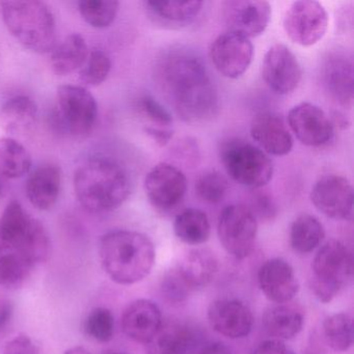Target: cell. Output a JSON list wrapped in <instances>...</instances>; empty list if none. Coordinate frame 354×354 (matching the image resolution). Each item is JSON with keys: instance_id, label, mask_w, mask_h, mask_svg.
<instances>
[{"instance_id": "obj_1", "label": "cell", "mask_w": 354, "mask_h": 354, "mask_svg": "<svg viewBox=\"0 0 354 354\" xmlns=\"http://www.w3.org/2000/svg\"><path fill=\"white\" fill-rule=\"evenodd\" d=\"M157 77L176 113L186 123H200L216 115L218 95L196 55L181 50L167 53L157 66Z\"/></svg>"}, {"instance_id": "obj_2", "label": "cell", "mask_w": 354, "mask_h": 354, "mask_svg": "<svg viewBox=\"0 0 354 354\" xmlns=\"http://www.w3.org/2000/svg\"><path fill=\"white\" fill-rule=\"evenodd\" d=\"M73 183L78 202L95 214L119 208L131 190L126 169L113 159L103 156L93 157L80 165Z\"/></svg>"}, {"instance_id": "obj_3", "label": "cell", "mask_w": 354, "mask_h": 354, "mask_svg": "<svg viewBox=\"0 0 354 354\" xmlns=\"http://www.w3.org/2000/svg\"><path fill=\"white\" fill-rule=\"evenodd\" d=\"M101 265L109 279L119 285H133L146 279L156 260L148 236L128 230L109 232L99 244Z\"/></svg>"}, {"instance_id": "obj_4", "label": "cell", "mask_w": 354, "mask_h": 354, "mask_svg": "<svg viewBox=\"0 0 354 354\" xmlns=\"http://www.w3.org/2000/svg\"><path fill=\"white\" fill-rule=\"evenodd\" d=\"M0 13L10 34L28 50L47 53L57 44V24L48 5L38 0L3 1Z\"/></svg>"}, {"instance_id": "obj_5", "label": "cell", "mask_w": 354, "mask_h": 354, "mask_svg": "<svg viewBox=\"0 0 354 354\" xmlns=\"http://www.w3.org/2000/svg\"><path fill=\"white\" fill-rule=\"evenodd\" d=\"M0 243L17 248L34 265L48 260L50 254V239L44 225L15 200L8 203L0 214Z\"/></svg>"}, {"instance_id": "obj_6", "label": "cell", "mask_w": 354, "mask_h": 354, "mask_svg": "<svg viewBox=\"0 0 354 354\" xmlns=\"http://www.w3.org/2000/svg\"><path fill=\"white\" fill-rule=\"evenodd\" d=\"M353 256L339 240H329L321 246L312 263L310 288L323 304L333 301L353 277Z\"/></svg>"}, {"instance_id": "obj_7", "label": "cell", "mask_w": 354, "mask_h": 354, "mask_svg": "<svg viewBox=\"0 0 354 354\" xmlns=\"http://www.w3.org/2000/svg\"><path fill=\"white\" fill-rule=\"evenodd\" d=\"M219 157L227 175L240 185L258 189L272 179L273 165L266 153L245 140H225Z\"/></svg>"}, {"instance_id": "obj_8", "label": "cell", "mask_w": 354, "mask_h": 354, "mask_svg": "<svg viewBox=\"0 0 354 354\" xmlns=\"http://www.w3.org/2000/svg\"><path fill=\"white\" fill-rule=\"evenodd\" d=\"M99 109L95 97L84 86L57 88V106L53 121L57 128L74 136H84L94 129Z\"/></svg>"}, {"instance_id": "obj_9", "label": "cell", "mask_w": 354, "mask_h": 354, "mask_svg": "<svg viewBox=\"0 0 354 354\" xmlns=\"http://www.w3.org/2000/svg\"><path fill=\"white\" fill-rule=\"evenodd\" d=\"M217 234L227 254L242 260L250 256L254 250L258 221L250 207L242 204L230 205L219 215Z\"/></svg>"}, {"instance_id": "obj_10", "label": "cell", "mask_w": 354, "mask_h": 354, "mask_svg": "<svg viewBox=\"0 0 354 354\" xmlns=\"http://www.w3.org/2000/svg\"><path fill=\"white\" fill-rule=\"evenodd\" d=\"M328 28L326 10L316 0H298L291 3L283 17V28L290 40L310 47L322 40Z\"/></svg>"}, {"instance_id": "obj_11", "label": "cell", "mask_w": 354, "mask_h": 354, "mask_svg": "<svg viewBox=\"0 0 354 354\" xmlns=\"http://www.w3.org/2000/svg\"><path fill=\"white\" fill-rule=\"evenodd\" d=\"M144 187L153 208L160 212H171L183 202L187 179L175 165L161 162L147 174Z\"/></svg>"}, {"instance_id": "obj_12", "label": "cell", "mask_w": 354, "mask_h": 354, "mask_svg": "<svg viewBox=\"0 0 354 354\" xmlns=\"http://www.w3.org/2000/svg\"><path fill=\"white\" fill-rule=\"evenodd\" d=\"M353 198L351 183L335 174L319 178L310 192V201L317 210L335 221H351Z\"/></svg>"}, {"instance_id": "obj_13", "label": "cell", "mask_w": 354, "mask_h": 354, "mask_svg": "<svg viewBox=\"0 0 354 354\" xmlns=\"http://www.w3.org/2000/svg\"><path fill=\"white\" fill-rule=\"evenodd\" d=\"M254 45L250 39L231 32L219 35L210 48V59L223 77H241L252 62Z\"/></svg>"}, {"instance_id": "obj_14", "label": "cell", "mask_w": 354, "mask_h": 354, "mask_svg": "<svg viewBox=\"0 0 354 354\" xmlns=\"http://www.w3.org/2000/svg\"><path fill=\"white\" fill-rule=\"evenodd\" d=\"M223 16L227 32L256 38L270 22L271 6L265 0H229L223 3Z\"/></svg>"}, {"instance_id": "obj_15", "label": "cell", "mask_w": 354, "mask_h": 354, "mask_svg": "<svg viewBox=\"0 0 354 354\" xmlns=\"http://www.w3.org/2000/svg\"><path fill=\"white\" fill-rule=\"evenodd\" d=\"M288 124L301 144L313 148L328 144L335 132L333 120L313 103L295 105L288 113Z\"/></svg>"}, {"instance_id": "obj_16", "label": "cell", "mask_w": 354, "mask_h": 354, "mask_svg": "<svg viewBox=\"0 0 354 354\" xmlns=\"http://www.w3.org/2000/svg\"><path fill=\"white\" fill-rule=\"evenodd\" d=\"M262 75L270 90L279 95H289L299 86L301 68L295 55L285 45H273L262 64Z\"/></svg>"}, {"instance_id": "obj_17", "label": "cell", "mask_w": 354, "mask_h": 354, "mask_svg": "<svg viewBox=\"0 0 354 354\" xmlns=\"http://www.w3.org/2000/svg\"><path fill=\"white\" fill-rule=\"evenodd\" d=\"M208 321L219 335L232 339H243L254 325L252 310L238 299H218L208 308Z\"/></svg>"}, {"instance_id": "obj_18", "label": "cell", "mask_w": 354, "mask_h": 354, "mask_svg": "<svg viewBox=\"0 0 354 354\" xmlns=\"http://www.w3.org/2000/svg\"><path fill=\"white\" fill-rule=\"evenodd\" d=\"M260 289L270 301L288 304L299 291V283L289 262L281 258L266 261L259 269Z\"/></svg>"}, {"instance_id": "obj_19", "label": "cell", "mask_w": 354, "mask_h": 354, "mask_svg": "<svg viewBox=\"0 0 354 354\" xmlns=\"http://www.w3.org/2000/svg\"><path fill=\"white\" fill-rule=\"evenodd\" d=\"M162 324L160 308L150 299L134 300L122 316L124 333L132 341L146 345L154 339Z\"/></svg>"}, {"instance_id": "obj_20", "label": "cell", "mask_w": 354, "mask_h": 354, "mask_svg": "<svg viewBox=\"0 0 354 354\" xmlns=\"http://www.w3.org/2000/svg\"><path fill=\"white\" fill-rule=\"evenodd\" d=\"M250 136L266 154L285 156L293 149L294 140L288 126L275 113H258L250 124Z\"/></svg>"}, {"instance_id": "obj_21", "label": "cell", "mask_w": 354, "mask_h": 354, "mask_svg": "<svg viewBox=\"0 0 354 354\" xmlns=\"http://www.w3.org/2000/svg\"><path fill=\"white\" fill-rule=\"evenodd\" d=\"M353 64L342 53L329 55L323 67V82L331 98L341 106L353 104Z\"/></svg>"}, {"instance_id": "obj_22", "label": "cell", "mask_w": 354, "mask_h": 354, "mask_svg": "<svg viewBox=\"0 0 354 354\" xmlns=\"http://www.w3.org/2000/svg\"><path fill=\"white\" fill-rule=\"evenodd\" d=\"M61 186V167L50 163L41 165L26 181V196L38 210H50L59 200Z\"/></svg>"}, {"instance_id": "obj_23", "label": "cell", "mask_w": 354, "mask_h": 354, "mask_svg": "<svg viewBox=\"0 0 354 354\" xmlns=\"http://www.w3.org/2000/svg\"><path fill=\"white\" fill-rule=\"evenodd\" d=\"M192 291L206 287L218 271V261L214 252L207 248H198L188 252L176 267Z\"/></svg>"}, {"instance_id": "obj_24", "label": "cell", "mask_w": 354, "mask_h": 354, "mask_svg": "<svg viewBox=\"0 0 354 354\" xmlns=\"http://www.w3.org/2000/svg\"><path fill=\"white\" fill-rule=\"evenodd\" d=\"M38 115V105L30 97H13L0 107V128L11 136H22L34 128Z\"/></svg>"}, {"instance_id": "obj_25", "label": "cell", "mask_w": 354, "mask_h": 354, "mask_svg": "<svg viewBox=\"0 0 354 354\" xmlns=\"http://www.w3.org/2000/svg\"><path fill=\"white\" fill-rule=\"evenodd\" d=\"M265 330L275 339H290L301 331L304 316L301 308L294 304H281L271 306L263 315Z\"/></svg>"}, {"instance_id": "obj_26", "label": "cell", "mask_w": 354, "mask_h": 354, "mask_svg": "<svg viewBox=\"0 0 354 354\" xmlns=\"http://www.w3.org/2000/svg\"><path fill=\"white\" fill-rule=\"evenodd\" d=\"M145 9L155 22L169 26H184L194 21L202 11L203 1H145Z\"/></svg>"}, {"instance_id": "obj_27", "label": "cell", "mask_w": 354, "mask_h": 354, "mask_svg": "<svg viewBox=\"0 0 354 354\" xmlns=\"http://www.w3.org/2000/svg\"><path fill=\"white\" fill-rule=\"evenodd\" d=\"M50 64L57 75L66 76L82 68L88 59V47L86 39L80 34L66 37L50 51Z\"/></svg>"}, {"instance_id": "obj_28", "label": "cell", "mask_w": 354, "mask_h": 354, "mask_svg": "<svg viewBox=\"0 0 354 354\" xmlns=\"http://www.w3.org/2000/svg\"><path fill=\"white\" fill-rule=\"evenodd\" d=\"M35 265L17 248L0 243V286L7 289L21 287Z\"/></svg>"}, {"instance_id": "obj_29", "label": "cell", "mask_w": 354, "mask_h": 354, "mask_svg": "<svg viewBox=\"0 0 354 354\" xmlns=\"http://www.w3.org/2000/svg\"><path fill=\"white\" fill-rule=\"evenodd\" d=\"M194 339V333L185 325L162 324L160 330L148 344L149 354H188Z\"/></svg>"}, {"instance_id": "obj_30", "label": "cell", "mask_w": 354, "mask_h": 354, "mask_svg": "<svg viewBox=\"0 0 354 354\" xmlns=\"http://www.w3.org/2000/svg\"><path fill=\"white\" fill-rule=\"evenodd\" d=\"M174 232L184 243L200 245L208 241L210 237V221L206 213L200 209H186L176 217Z\"/></svg>"}, {"instance_id": "obj_31", "label": "cell", "mask_w": 354, "mask_h": 354, "mask_svg": "<svg viewBox=\"0 0 354 354\" xmlns=\"http://www.w3.org/2000/svg\"><path fill=\"white\" fill-rule=\"evenodd\" d=\"M32 160L28 149L13 138H0V176L19 179L28 175Z\"/></svg>"}, {"instance_id": "obj_32", "label": "cell", "mask_w": 354, "mask_h": 354, "mask_svg": "<svg viewBox=\"0 0 354 354\" xmlns=\"http://www.w3.org/2000/svg\"><path fill=\"white\" fill-rule=\"evenodd\" d=\"M325 230L318 218L310 214L299 215L290 230V243L299 254H308L322 244Z\"/></svg>"}, {"instance_id": "obj_33", "label": "cell", "mask_w": 354, "mask_h": 354, "mask_svg": "<svg viewBox=\"0 0 354 354\" xmlns=\"http://www.w3.org/2000/svg\"><path fill=\"white\" fill-rule=\"evenodd\" d=\"M323 335L327 345L337 352L349 350L353 345V320L346 313H337L325 318Z\"/></svg>"}, {"instance_id": "obj_34", "label": "cell", "mask_w": 354, "mask_h": 354, "mask_svg": "<svg viewBox=\"0 0 354 354\" xmlns=\"http://www.w3.org/2000/svg\"><path fill=\"white\" fill-rule=\"evenodd\" d=\"M120 3L115 0H82L78 10L82 19L95 28H105L115 22Z\"/></svg>"}, {"instance_id": "obj_35", "label": "cell", "mask_w": 354, "mask_h": 354, "mask_svg": "<svg viewBox=\"0 0 354 354\" xmlns=\"http://www.w3.org/2000/svg\"><path fill=\"white\" fill-rule=\"evenodd\" d=\"M196 196L203 202L216 205L223 202L229 192V182L227 178L217 171H205L196 179Z\"/></svg>"}, {"instance_id": "obj_36", "label": "cell", "mask_w": 354, "mask_h": 354, "mask_svg": "<svg viewBox=\"0 0 354 354\" xmlns=\"http://www.w3.org/2000/svg\"><path fill=\"white\" fill-rule=\"evenodd\" d=\"M111 70V61L102 50L88 53L86 63L80 70V82L86 86H97L105 82Z\"/></svg>"}, {"instance_id": "obj_37", "label": "cell", "mask_w": 354, "mask_h": 354, "mask_svg": "<svg viewBox=\"0 0 354 354\" xmlns=\"http://www.w3.org/2000/svg\"><path fill=\"white\" fill-rule=\"evenodd\" d=\"M115 317L106 308H95L91 310L84 322L86 335L100 343L111 341L115 335Z\"/></svg>"}, {"instance_id": "obj_38", "label": "cell", "mask_w": 354, "mask_h": 354, "mask_svg": "<svg viewBox=\"0 0 354 354\" xmlns=\"http://www.w3.org/2000/svg\"><path fill=\"white\" fill-rule=\"evenodd\" d=\"M138 111L154 127H171L173 117L169 111L150 95L140 97L138 103Z\"/></svg>"}, {"instance_id": "obj_39", "label": "cell", "mask_w": 354, "mask_h": 354, "mask_svg": "<svg viewBox=\"0 0 354 354\" xmlns=\"http://www.w3.org/2000/svg\"><path fill=\"white\" fill-rule=\"evenodd\" d=\"M163 295L169 300V301L179 304V302L185 301L192 290L186 285L185 281L182 279L181 275L178 272L177 269H171L167 273L162 279L161 285Z\"/></svg>"}, {"instance_id": "obj_40", "label": "cell", "mask_w": 354, "mask_h": 354, "mask_svg": "<svg viewBox=\"0 0 354 354\" xmlns=\"http://www.w3.org/2000/svg\"><path fill=\"white\" fill-rule=\"evenodd\" d=\"M3 354H41V351L28 335H18L6 344Z\"/></svg>"}, {"instance_id": "obj_41", "label": "cell", "mask_w": 354, "mask_h": 354, "mask_svg": "<svg viewBox=\"0 0 354 354\" xmlns=\"http://www.w3.org/2000/svg\"><path fill=\"white\" fill-rule=\"evenodd\" d=\"M252 212L254 216L260 217L265 221H270L277 214L274 203L271 200L270 196L265 194H256L252 198Z\"/></svg>"}, {"instance_id": "obj_42", "label": "cell", "mask_w": 354, "mask_h": 354, "mask_svg": "<svg viewBox=\"0 0 354 354\" xmlns=\"http://www.w3.org/2000/svg\"><path fill=\"white\" fill-rule=\"evenodd\" d=\"M252 354H295L293 350L279 339H266L259 344Z\"/></svg>"}, {"instance_id": "obj_43", "label": "cell", "mask_w": 354, "mask_h": 354, "mask_svg": "<svg viewBox=\"0 0 354 354\" xmlns=\"http://www.w3.org/2000/svg\"><path fill=\"white\" fill-rule=\"evenodd\" d=\"M146 133L160 147L167 146L173 138V130L171 128L154 127L148 126L145 129Z\"/></svg>"}, {"instance_id": "obj_44", "label": "cell", "mask_w": 354, "mask_h": 354, "mask_svg": "<svg viewBox=\"0 0 354 354\" xmlns=\"http://www.w3.org/2000/svg\"><path fill=\"white\" fill-rule=\"evenodd\" d=\"M14 306L9 300H0V333H5L13 319Z\"/></svg>"}, {"instance_id": "obj_45", "label": "cell", "mask_w": 354, "mask_h": 354, "mask_svg": "<svg viewBox=\"0 0 354 354\" xmlns=\"http://www.w3.org/2000/svg\"><path fill=\"white\" fill-rule=\"evenodd\" d=\"M196 354H233V352L223 344L214 343L202 348Z\"/></svg>"}, {"instance_id": "obj_46", "label": "cell", "mask_w": 354, "mask_h": 354, "mask_svg": "<svg viewBox=\"0 0 354 354\" xmlns=\"http://www.w3.org/2000/svg\"><path fill=\"white\" fill-rule=\"evenodd\" d=\"M65 354H91V352L82 346H74V347L68 349Z\"/></svg>"}, {"instance_id": "obj_47", "label": "cell", "mask_w": 354, "mask_h": 354, "mask_svg": "<svg viewBox=\"0 0 354 354\" xmlns=\"http://www.w3.org/2000/svg\"><path fill=\"white\" fill-rule=\"evenodd\" d=\"M107 354H129V353H126V352L111 351V352H109V353H107Z\"/></svg>"}]
</instances>
